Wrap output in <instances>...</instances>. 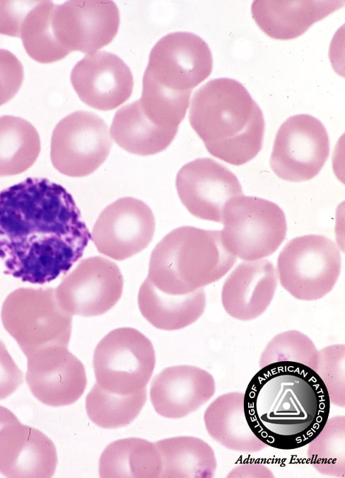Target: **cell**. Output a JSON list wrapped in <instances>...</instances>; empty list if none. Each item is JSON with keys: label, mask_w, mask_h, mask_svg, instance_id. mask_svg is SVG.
I'll return each mask as SVG.
<instances>
[{"label": "cell", "mask_w": 345, "mask_h": 478, "mask_svg": "<svg viewBox=\"0 0 345 478\" xmlns=\"http://www.w3.org/2000/svg\"><path fill=\"white\" fill-rule=\"evenodd\" d=\"M57 465L53 442L19 420L0 430V473L7 477H51Z\"/></svg>", "instance_id": "cell-18"}, {"label": "cell", "mask_w": 345, "mask_h": 478, "mask_svg": "<svg viewBox=\"0 0 345 478\" xmlns=\"http://www.w3.org/2000/svg\"><path fill=\"white\" fill-rule=\"evenodd\" d=\"M161 470V459L155 443L138 438L111 443L99 460L101 477H159Z\"/></svg>", "instance_id": "cell-25"}, {"label": "cell", "mask_w": 345, "mask_h": 478, "mask_svg": "<svg viewBox=\"0 0 345 478\" xmlns=\"http://www.w3.org/2000/svg\"><path fill=\"white\" fill-rule=\"evenodd\" d=\"M189 120L208 152L228 164H244L262 149V112L245 87L235 79H214L197 90Z\"/></svg>", "instance_id": "cell-3"}, {"label": "cell", "mask_w": 345, "mask_h": 478, "mask_svg": "<svg viewBox=\"0 0 345 478\" xmlns=\"http://www.w3.org/2000/svg\"><path fill=\"white\" fill-rule=\"evenodd\" d=\"M236 258L226 249L220 230L182 226L156 245L147 278L163 292L183 295L222 278Z\"/></svg>", "instance_id": "cell-4"}, {"label": "cell", "mask_w": 345, "mask_h": 478, "mask_svg": "<svg viewBox=\"0 0 345 478\" xmlns=\"http://www.w3.org/2000/svg\"><path fill=\"white\" fill-rule=\"evenodd\" d=\"M26 382L42 404L62 406L76 402L87 384L83 363L68 349L56 346L27 357Z\"/></svg>", "instance_id": "cell-16"}, {"label": "cell", "mask_w": 345, "mask_h": 478, "mask_svg": "<svg viewBox=\"0 0 345 478\" xmlns=\"http://www.w3.org/2000/svg\"><path fill=\"white\" fill-rule=\"evenodd\" d=\"M138 305L154 327L166 331L183 329L196 321L206 307L204 288L183 295L161 291L146 278L140 286Z\"/></svg>", "instance_id": "cell-22"}, {"label": "cell", "mask_w": 345, "mask_h": 478, "mask_svg": "<svg viewBox=\"0 0 345 478\" xmlns=\"http://www.w3.org/2000/svg\"><path fill=\"white\" fill-rule=\"evenodd\" d=\"M273 477L270 470L261 465H244L234 468L228 477Z\"/></svg>", "instance_id": "cell-35"}, {"label": "cell", "mask_w": 345, "mask_h": 478, "mask_svg": "<svg viewBox=\"0 0 345 478\" xmlns=\"http://www.w3.org/2000/svg\"><path fill=\"white\" fill-rule=\"evenodd\" d=\"M35 1H0V33L18 37L21 21Z\"/></svg>", "instance_id": "cell-33"}, {"label": "cell", "mask_w": 345, "mask_h": 478, "mask_svg": "<svg viewBox=\"0 0 345 478\" xmlns=\"http://www.w3.org/2000/svg\"><path fill=\"white\" fill-rule=\"evenodd\" d=\"M24 78L23 67L11 52L0 49V106L19 91Z\"/></svg>", "instance_id": "cell-32"}, {"label": "cell", "mask_w": 345, "mask_h": 478, "mask_svg": "<svg viewBox=\"0 0 345 478\" xmlns=\"http://www.w3.org/2000/svg\"><path fill=\"white\" fill-rule=\"evenodd\" d=\"M23 373L0 340V399L13 394L23 383Z\"/></svg>", "instance_id": "cell-34"}, {"label": "cell", "mask_w": 345, "mask_h": 478, "mask_svg": "<svg viewBox=\"0 0 345 478\" xmlns=\"http://www.w3.org/2000/svg\"><path fill=\"white\" fill-rule=\"evenodd\" d=\"M50 23L63 58L76 50L89 55L113 40L118 31L119 13L112 1H68L54 4Z\"/></svg>", "instance_id": "cell-12"}, {"label": "cell", "mask_w": 345, "mask_h": 478, "mask_svg": "<svg viewBox=\"0 0 345 478\" xmlns=\"http://www.w3.org/2000/svg\"><path fill=\"white\" fill-rule=\"evenodd\" d=\"M328 391L318 374L296 362L268 364L252 377L244 392L247 422L267 446L291 450L307 445L329 415Z\"/></svg>", "instance_id": "cell-2"}, {"label": "cell", "mask_w": 345, "mask_h": 478, "mask_svg": "<svg viewBox=\"0 0 345 478\" xmlns=\"http://www.w3.org/2000/svg\"><path fill=\"white\" fill-rule=\"evenodd\" d=\"M244 393L218 396L206 408L204 421L209 435L223 447L238 452L256 453L267 445L250 429L243 407Z\"/></svg>", "instance_id": "cell-23"}, {"label": "cell", "mask_w": 345, "mask_h": 478, "mask_svg": "<svg viewBox=\"0 0 345 478\" xmlns=\"http://www.w3.org/2000/svg\"><path fill=\"white\" fill-rule=\"evenodd\" d=\"M317 359L318 351L312 340L300 331L291 330L276 335L269 342L260 356L259 367L291 361L304 364L315 371Z\"/></svg>", "instance_id": "cell-30"}, {"label": "cell", "mask_w": 345, "mask_h": 478, "mask_svg": "<svg viewBox=\"0 0 345 478\" xmlns=\"http://www.w3.org/2000/svg\"><path fill=\"white\" fill-rule=\"evenodd\" d=\"M112 139L105 122L98 115L78 110L62 118L51 137L53 166L71 177L93 173L107 159Z\"/></svg>", "instance_id": "cell-9"}, {"label": "cell", "mask_w": 345, "mask_h": 478, "mask_svg": "<svg viewBox=\"0 0 345 478\" xmlns=\"http://www.w3.org/2000/svg\"><path fill=\"white\" fill-rule=\"evenodd\" d=\"M40 135L28 120L18 116H0V176L21 173L37 160Z\"/></svg>", "instance_id": "cell-27"}, {"label": "cell", "mask_w": 345, "mask_h": 478, "mask_svg": "<svg viewBox=\"0 0 345 478\" xmlns=\"http://www.w3.org/2000/svg\"><path fill=\"white\" fill-rule=\"evenodd\" d=\"M124 279L115 263L102 256L85 258L55 288L59 306L71 315L94 317L120 299Z\"/></svg>", "instance_id": "cell-13"}, {"label": "cell", "mask_w": 345, "mask_h": 478, "mask_svg": "<svg viewBox=\"0 0 345 478\" xmlns=\"http://www.w3.org/2000/svg\"><path fill=\"white\" fill-rule=\"evenodd\" d=\"M277 280L276 270L269 260L241 262L223 285L221 302L225 311L241 321L257 318L270 305Z\"/></svg>", "instance_id": "cell-20"}, {"label": "cell", "mask_w": 345, "mask_h": 478, "mask_svg": "<svg viewBox=\"0 0 345 478\" xmlns=\"http://www.w3.org/2000/svg\"><path fill=\"white\" fill-rule=\"evenodd\" d=\"M175 185L182 203L192 215L216 222H221L226 203L243 195L237 176L210 158L185 164L177 172Z\"/></svg>", "instance_id": "cell-15"}, {"label": "cell", "mask_w": 345, "mask_h": 478, "mask_svg": "<svg viewBox=\"0 0 345 478\" xmlns=\"http://www.w3.org/2000/svg\"><path fill=\"white\" fill-rule=\"evenodd\" d=\"M155 229L151 209L141 200L125 197L117 199L100 212L90 239L100 254L122 261L146 248L153 238Z\"/></svg>", "instance_id": "cell-14"}, {"label": "cell", "mask_w": 345, "mask_h": 478, "mask_svg": "<svg viewBox=\"0 0 345 478\" xmlns=\"http://www.w3.org/2000/svg\"><path fill=\"white\" fill-rule=\"evenodd\" d=\"M178 128L165 127L152 122L137 100L119 108L115 114L110 135L128 152L148 156L165 149L174 140Z\"/></svg>", "instance_id": "cell-24"}, {"label": "cell", "mask_w": 345, "mask_h": 478, "mask_svg": "<svg viewBox=\"0 0 345 478\" xmlns=\"http://www.w3.org/2000/svg\"><path fill=\"white\" fill-rule=\"evenodd\" d=\"M215 391V380L209 372L193 365H177L165 368L153 378L150 398L159 415L180 419L206 404Z\"/></svg>", "instance_id": "cell-19"}, {"label": "cell", "mask_w": 345, "mask_h": 478, "mask_svg": "<svg viewBox=\"0 0 345 478\" xmlns=\"http://www.w3.org/2000/svg\"><path fill=\"white\" fill-rule=\"evenodd\" d=\"M93 364L101 388L129 395L146 388L156 364L155 351L151 341L137 329L117 328L98 343Z\"/></svg>", "instance_id": "cell-8"}, {"label": "cell", "mask_w": 345, "mask_h": 478, "mask_svg": "<svg viewBox=\"0 0 345 478\" xmlns=\"http://www.w3.org/2000/svg\"><path fill=\"white\" fill-rule=\"evenodd\" d=\"M90 234L72 195L45 178L0 191V259L4 273L42 285L68 272Z\"/></svg>", "instance_id": "cell-1"}, {"label": "cell", "mask_w": 345, "mask_h": 478, "mask_svg": "<svg viewBox=\"0 0 345 478\" xmlns=\"http://www.w3.org/2000/svg\"><path fill=\"white\" fill-rule=\"evenodd\" d=\"M221 231L226 249L250 261L274 254L284 240L286 219L282 209L268 200L244 195L225 205Z\"/></svg>", "instance_id": "cell-6"}, {"label": "cell", "mask_w": 345, "mask_h": 478, "mask_svg": "<svg viewBox=\"0 0 345 478\" xmlns=\"http://www.w3.org/2000/svg\"><path fill=\"white\" fill-rule=\"evenodd\" d=\"M345 346L335 344L318 351L315 372L323 381L331 403L345 406Z\"/></svg>", "instance_id": "cell-31"}, {"label": "cell", "mask_w": 345, "mask_h": 478, "mask_svg": "<svg viewBox=\"0 0 345 478\" xmlns=\"http://www.w3.org/2000/svg\"><path fill=\"white\" fill-rule=\"evenodd\" d=\"M337 244L319 234L298 237L281 251L276 273L281 286L295 298L316 300L334 287L341 272Z\"/></svg>", "instance_id": "cell-7"}, {"label": "cell", "mask_w": 345, "mask_h": 478, "mask_svg": "<svg viewBox=\"0 0 345 478\" xmlns=\"http://www.w3.org/2000/svg\"><path fill=\"white\" fill-rule=\"evenodd\" d=\"M161 459L160 477H212L217 462L212 448L203 440L179 436L155 443Z\"/></svg>", "instance_id": "cell-26"}, {"label": "cell", "mask_w": 345, "mask_h": 478, "mask_svg": "<svg viewBox=\"0 0 345 478\" xmlns=\"http://www.w3.org/2000/svg\"><path fill=\"white\" fill-rule=\"evenodd\" d=\"M70 78L80 99L100 110L118 107L133 90L129 67L117 55L106 51L87 55L75 64Z\"/></svg>", "instance_id": "cell-17"}, {"label": "cell", "mask_w": 345, "mask_h": 478, "mask_svg": "<svg viewBox=\"0 0 345 478\" xmlns=\"http://www.w3.org/2000/svg\"><path fill=\"white\" fill-rule=\"evenodd\" d=\"M146 401V388L129 394L109 392L95 383L88 394L86 409L90 421L103 428L129 425L141 412Z\"/></svg>", "instance_id": "cell-28"}, {"label": "cell", "mask_w": 345, "mask_h": 478, "mask_svg": "<svg viewBox=\"0 0 345 478\" xmlns=\"http://www.w3.org/2000/svg\"><path fill=\"white\" fill-rule=\"evenodd\" d=\"M310 465L320 474L345 477V416L328 419L318 435L308 444Z\"/></svg>", "instance_id": "cell-29"}, {"label": "cell", "mask_w": 345, "mask_h": 478, "mask_svg": "<svg viewBox=\"0 0 345 478\" xmlns=\"http://www.w3.org/2000/svg\"><path fill=\"white\" fill-rule=\"evenodd\" d=\"M1 318L26 358L49 347L69 346L72 315L59 306L55 288L13 290L2 304Z\"/></svg>", "instance_id": "cell-5"}, {"label": "cell", "mask_w": 345, "mask_h": 478, "mask_svg": "<svg viewBox=\"0 0 345 478\" xmlns=\"http://www.w3.org/2000/svg\"><path fill=\"white\" fill-rule=\"evenodd\" d=\"M329 154V136L323 124L310 115H296L277 131L270 166L283 180L305 181L319 173Z\"/></svg>", "instance_id": "cell-11"}, {"label": "cell", "mask_w": 345, "mask_h": 478, "mask_svg": "<svg viewBox=\"0 0 345 478\" xmlns=\"http://www.w3.org/2000/svg\"><path fill=\"white\" fill-rule=\"evenodd\" d=\"M213 59L208 44L189 32H175L152 48L143 79L172 93L191 92L211 74Z\"/></svg>", "instance_id": "cell-10"}, {"label": "cell", "mask_w": 345, "mask_h": 478, "mask_svg": "<svg viewBox=\"0 0 345 478\" xmlns=\"http://www.w3.org/2000/svg\"><path fill=\"white\" fill-rule=\"evenodd\" d=\"M18 419L8 409L0 406V430L5 425L17 421Z\"/></svg>", "instance_id": "cell-36"}, {"label": "cell", "mask_w": 345, "mask_h": 478, "mask_svg": "<svg viewBox=\"0 0 345 478\" xmlns=\"http://www.w3.org/2000/svg\"><path fill=\"white\" fill-rule=\"evenodd\" d=\"M344 1H255L252 14L269 37L296 38L312 24L341 8Z\"/></svg>", "instance_id": "cell-21"}]
</instances>
